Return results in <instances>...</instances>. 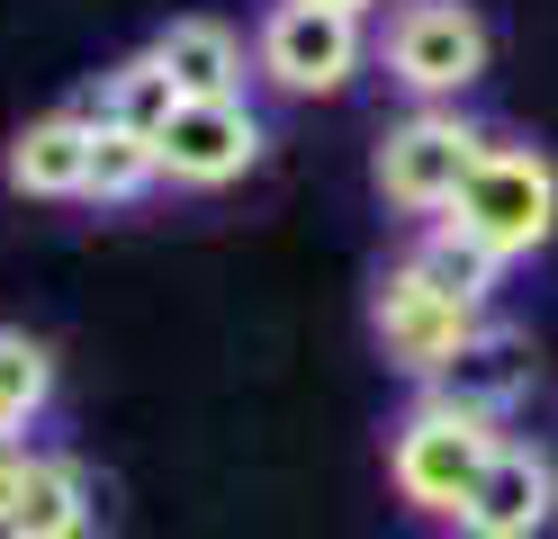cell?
<instances>
[{"label":"cell","instance_id":"16","mask_svg":"<svg viewBox=\"0 0 558 539\" xmlns=\"http://www.w3.org/2000/svg\"><path fill=\"white\" fill-rule=\"evenodd\" d=\"M414 261H424L441 287H460V297H477V306H496V287H505V270L496 261H486V252L460 234V225H450V216H433V225H414Z\"/></svg>","mask_w":558,"mask_h":539},{"label":"cell","instance_id":"7","mask_svg":"<svg viewBox=\"0 0 558 539\" xmlns=\"http://www.w3.org/2000/svg\"><path fill=\"white\" fill-rule=\"evenodd\" d=\"M154 154L171 189H234L243 171H262L270 126L253 99H181V118L154 135Z\"/></svg>","mask_w":558,"mask_h":539},{"label":"cell","instance_id":"3","mask_svg":"<svg viewBox=\"0 0 558 539\" xmlns=\"http://www.w3.org/2000/svg\"><path fill=\"white\" fill-rule=\"evenodd\" d=\"M486 135L477 118H460V108H405V118L378 135V154H369V180H378V198H388L397 216H414V225H433V216L460 207V189L477 180L486 162Z\"/></svg>","mask_w":558,"mask_h":539},{"label":"cell","instance_id":"6","mask_svg":"<svg viewBox=\"0 0 558 539\" xmlns=\"http://www.w3.org/2000/svg\"><path fill=\"white\" fill-rule=\"evenodd\" d=\"M361 63H369L361 19L316 10V0H270V19L253 27V72H262L270 90H289V99H333V90H352Z\"/></svg>","mask_w":558,"mask_h":539},{"label":"cell","instance_id":"18","mask_svg":"<svg viewBox=\"0 0 558 539\" xmlns=\"http://www.w3.org/2000/svg\"><path fill=\"white\" fill-rule=\"evenodd\" d=\"M316 10H342V19H369V10H388V0H316Z\"/></svg>","mask_w":558,"mask_h":539},{"label":"cell","instance_id":"12","mask_svg":"<svg viewBox=\"0 0 558 539\" xmlns=\"http://www.w3.org/2000/svg\"><path fill=\"white\" fill-rule=\"evenodd\" d=\"M441 395H460V405H477V414H513L522 395H532V342L513 333V323H486V333L469 342V359L441 378Z\"/></svg>","mask_w":558,"mask_h":539},{"label":"cell","instance_id":"2","mask_svg":"<svg viewBox=\"0 0 558 539\" xmlns=\"http://www.w3.org/2000/svg\"><path fill=\"white\" fill-rule=\"evenodd\" d=\"M486 323H496V306L441 287L414 252H397V261L378 270V287H369V342H378V359H388L397 378H414V387H441V378L469 359V342L486 333Z\"/></svg>","mask_w":558,"mask_h":539},{"label":"cell","instance_id":"14","mask_svg":"<svg viewBox=\"0 0 558 539\" xmlns=\"http://www.w3.org/2000/svg\"><path fill=\"white\" fill-rule=\"evenodd\" d=\"M90 118H109V126H126V135H162L171 118H181V82H171L154 54H126V63L99 72Z\"/></svg>","mask_w":558,"mask_h":539},{"label":"cell","instance_id":"15","mask_svg":"<svg viewBox=\"0 0 558 539\" xmlns=\"http://www.w3.org/2000/svg\"><path fill=\"white\" fill-rule=\"evenodd\" d=\"M145 189H162L154 135H126V126L99 118V135H90V207H135Z\"/></svg>","mask_w":558,"mask_h":539},{"label":"cell","instance_id":"4","mask_svg":"<svg viewBox=\"0 0 558 539\" xmlns=\"http://www.w3.org/2000/svg\"><path fill=\"white\" fill-rule=\"evenodd\" d=\"M450 225H460L496 270L549 252L558 243V162L541 154V144H486V162H477V180L460 189Z\"/></svg>","mask_w":558,"mask_h":539},{"label":"cell","instance_id":"1","mask_svg":"<svg viewBox=\"0 0 558 539\" xmlns=\"http://www.w3.org/2000/svg\"><path fill=\"white\" fill-rule=\"evenodd\" d=\"M496 450H505V422L496 414H477V405H460V395L424 387L388 422V486H397V503H405L414 522H441L450 530Z\"/></svg>","mask_w":558,"mask_h":539},{"label":"cell","instance_id":"8","mask_svg":"<svg viewBox=\"0 0 558 539\" xmlns=\"http://www.w3.org/2000/svg\"><path fill=\"white\" fill-rule=\"evenodd\" d=\"M541 530H558V458L541 441H522V431H505V450L486 458L450 539H541Z\"/></svg>","mask_w":558,"mask_h":539},{"label":"cell","instance_id":"17","mask_svg":"<svg viewBox=\"0 0 558 539\" xmlns=\"http://www.w3.org/2000/svg\"><path fill=\"white\" fill-rule=\"evenodd\" d=\"M19 467H27V441H0V530H10V503H19Z\"/></svg>","mask_w":558,"mask_h":539},{"label":"cell","instance_id":"11","mask_svg":"<svg viewBox=\"0 0 558 539\" xmlns=\"http://www.w3.org/2000/svg\"><path fill=\"white\" fill-rule=\"evenodd\" d=\"M145 54L181 82V99H243V63H253L226 19H171V27H154Z\"/></svg>","mask_w":558,"mask_h":539},{"label":"cell","instance_id":"9","mask_svg":"<svg viewBox=\"0 0 558 539\" xmlns=\"http://www.w3.org/2000/svg\"><path fill=\"white\" fill-rule=\"evenodd\" d=\"M90 99L82 108H46V118H27L10 135V154H0V180H10L19 198H90Z\"/></svg>","mask_w":558,"mask_h":539},{"label":"cell","instance_id":"5","mask_svg":"<svg viewBox=\"0 0 558 539\" xmlns=\"http://www.w3.org/2000/svg\"><path fill=\"white\" fill-rule=\"evenodd\" d=\"M378 63H388V82L414 108H460L486 82V63H496V36H486L469 0H397L388 36H378Z\"/></svg>","mask_w":558,"mask_h":539},{"label":"cell","instance_id":"10","mask_svg":"<svg viewBox=\"0 0 558 539\" xmlns=\"http://www.w3.org/2000/svg\"><path fill=\"white\" fill-rule=\"evenodd\" d=\"M99 530V477L73 450H27L19 467V503L0 539H90Z\"/></svg>","mask_w":558,"mask_h":539},{"label":"cell","instance_id":"13","mask_svg":"<svg viewBox=\"0 0 558 539\" xmlns=\"http://www.w3.org/2000/svg\"><path fill=\"white\" fill-rule=\"evenodd\" d=\"M54 387H63L54 351L27 333V323H0V441H27V431L54 414Z\"/></svg>","mask_w":558,"mask_h":539}]
</instances>
